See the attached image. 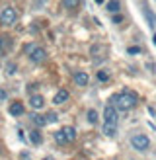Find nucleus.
I'll list each match as a JSON object with an SVG mask.
<instances>
[{"mask_svg":"<svg viewBox=\"0 0 156 160\" xmlns=\"http://www.w3.org/2000/svg\"><path fill=\"white\" fill-rule=\"evenodd\" d=\"M111 102L115 103V108H117V109H121V111H129V109H133V108L137 106V94H133V92H129V90H125V92H121V94L113 96Z\"/></svg>","mask_w":156,"mask_h":160,"instance_id":"f257e3e1","label":"nucleus"},{"mask_svg":"<svg viewBox=\"0 0 156 160\" xmlns=\"http://www.w3.org/2000/svg\"><path fill=\"white\" fill-rule=\"evenodd\" d=\"M131 145H133V148L135 150H146L148 147H150V139L146 137V135H143V133H137V135H133L131 137Z\"/></svg>","mask_w":156,"mask_h":160,"instance_id":"f03ea898","label":"nucleus"},{"mask_svg":"<svg viewBox=\"0 0 156 160\" xmlns=\"http://www.w3.org/2000/svg\"><path fill=\"white\" fill-rule=\"evenodd\" d=\"M27 51H29V61L31 62H43L47 59V53L43 47H37V45H29L27 47Z\"/></svg>","mask_w":156,"mask_h":160,"instance_id":"7ed1b4c3","label":"nucleus"},{"mask_svg":"<svg viewBox=\"0 0 156 160\" xmlns=\"http://www.w3.org/2000/svg\"><path fill=\"white\" fill-rule=\"evenodd\" d=\"M16 20H18V12H16V8H12V6L4 8L2 14H0V22L6 23V26H12Z\"/></svg>","mask_w":156,"mask_h":160,"instance_id":"20e7f679","label":"nucleus"},{"mask_svg":"<svg viewBox=\"0 0 156 160\" xmlns=\"http://www.w3.org/2000/svg\"><path fill=\"white\" fill-rule=\"evenodd\" d=\"M104 119H105V125H117V109H115L113 103H107L105 106Z\"/></svg>","mask_w":156,"mask_h":160,"instance_id":"39448f33","label":"nucleus"},{"mask_svg":"<svg viewBox=\"0 0 156 160\" xmlns=\"http://www.w3.org/2000/svg\"><path fill=\"white\" fill-rule=\"evenodd\" d=\"M88 74L84 72V70H76L74 72V82H76V86H88Z\"/></svg>","mask_w":156,"mask_h":160,"instance_id":"423d86ee","label":"nucleus"},{"mask_svg":"<svg viewBox=\"0 0 156 160\" xmlns=\"http://www.w3.org/2000/svg\"><path fill=\"white\" fill-rule=\"evenodd\" d=\"M68 98H70V94H68L66 90H59L57 94H55V98H53V103H57V106H62L65 102H68Z\"/></svg>","mask_w":156,"mask_h":160,"instance_id":"0eeeda50","label":"nucleus"},{"mask_svg":"<svg viewBox=\"0 0 156 160\" xmlns=\"http://www.w3.org/2000/svg\"><path fill=\"white\" fill-rule=\"evenodd\" d=\"M29 106L33 108V109H41L45 106V98H43V96H39V94H33V96H31V100H29Z\"/></svg>","mask_w":156,"mask_h":160,"instance_id":"6e6552de","label":"nucleus"},{"mask_svg":"<svg viewBox=\"0 0 156 160\" xmlns=\"http://www.w3.org/2000/svg\"><path fill=\"white\" fill-rule=\"evenodd\" d=\"M10 113H12L14 117H20V115L23 113V103H22V102H14V103H10Z\"/></svg>","mask_w":156,"mask_h":160,"instance_id":"1a4fd4ad","label":"nucleus"},{"mask_svg":"<svg viewBox=\"0 0 156 160\" xmlns=\"http://www.w3.org/2000/svg\"><path fill=\"white\" fill-rule=\"evenodd\" d=\"M107 10L111 14H117L121 10V2H119V0H109V2H107Z\"/></svg>","mask_w":156,"mask_h":160,"instance_id":"9d476101","label":"nucleus"},{"mask_svg":"<svg viewBox=\"0 0 156 160\" xmlns=\"http://www.w3.org/2000/svg\"><path fill=\"white\" fill-rule=\"evenodd\" d=\"M31 121H33L37 127H45V125H47L45 115H39V113H33V115H31Z\"/></svg>","mask_w":156,"mask_h":160,"instance_id":"9b49d317","label":"nucleus"},{"mask_svg":"<svg viewBox=\"0 0 156 160\" xmlns=\"http://www.w3.org/2000/svg\"><path fill=\"white\" fill-rule=\"evenodd\" d=\"M62 133H65V137H66L68 142H72V141L76 139V131L72 129V127H65V129H62Z\"/></svg>","mask_w":156,"mask_h":160,"instance_id":"f8f14e48","label":"nucleus"},{"mask_svg":"<svg viewBox=\"0 0 156 160\" xmlns=\"http://www.w3.org/2000/svg\"><path fill=\"white\" fill-rule=\"evenodd\" d=\"M29 141L31 142H33V145H41V133H39V131H31V135H29Z\"/></svg>","mask_w":156,"mask_h":160,"instance_id":"ddd939ff","label":"nucleus"},{"mask_svg":"<svg viewBox=\"0 0 156 160\" xmlns=\"http://www.w3.org/2000/svg\"><path fill=\"white\" fill-rule=\"evenodd\" d=\"M55 141L59 142V145H66V137H65V133H62V129L61 131H55Z\"/></svg>","mask_w":156,"mask_h":160,"instance_id":"4468645a","label":"nucleus"},{"mask_svg":"<svg viewBox=\"0 0 156 160\" xmlns=\"http://www.w3.org/2000/svg\"><path fill=\"white\" fill-rule=\"evenodd\" d=\"M62 4H65V8H68V10H74V8L80 6V0H62Z\"/></svg>","mask_w":156,"mask_h":160,"instance_id":"2eb2a0df","label":"nucleus"},{"mask_svg":"<svg viewBox=\"0 0 156 160\" xmlns=\"http://www.w3.org/2000/svg\"><path fill=\"white\" fill-rule=\"evenodd\" d=\"M104 133L107 135V137H113V135L117 133V125H105L104 123Z\"/></svg>","mask_w":156,"mask_h":160,"instance_id":"dca6fc26","label":"nucleus"},{"mask_svg":"<svg viewBox=\"0 0 156 160\" xmlns=\"http://www.w3.org/2000/svg\"><path fill=\"white\" fill-rule=\"evenodd\" d=\"M144 14H146V18H148V23H150V28H154V26H156V16L152 14V10L144 8Z\"/></svg>","mask_w":156,"mask_h":160,"instance_id":"f3484780","label":"nucleus"},{"mask_svg":"<svg viewBox=\"0 0 156 160\" xmlns=\"http://www.w3.org/2000/svg\"><path fill=\"white\" fill-rule=\"evenodd\" d=\"M88 121L90 123H98V111L96 109H88Z\"/></svg>","mask_w":156,"mask_h":160,"instance_id":"a211bd4d","label":"nucleus"},{"mask_svg":"<svg viewBox=\"0 0 156 160\" xmlns=\"http://www.w3.org/2000/svg\"><path fill=\"white\" fill-rule=\"evenodd\" d=\"M45 119H47V123H55L59 117H57V113H47V115H45Z\"/></svg>","mask_w":156,"mask_h":160,"instance_id":"6ab92c4d","label":"nucleus"},{"mask_svg":"<svg viewBox=\"0 0 156 160\" xmlns=\"http://www.w3.org/2000/svg\"><path fill=\"white\" fill-rule=\"evenodd\" d=\"M107 78H109V74L105 72V70H100V72H98V80H101V82H105Z\"/></svg>","mask_w":156,"mask_h":160,"instance_id":"aec40b11","label":"nucleus"},{"mask_svg":"<svg viewBox=\"0 0 156 160\" xmlns=\"http://www.w3.org/2000/svg\"><path fill=\"white\" fill-rule=\"evenodd\" d=\"M127 53H129V55H139V53H140V47H129Z\"/></svg>","mask_w":156,"mask_h":160,"instance_id":"412c9836","label":"nucleus"},{"mask_svg":"<svg viewBox=\"0 0 156 160\" xmlns=\"http://www.w3.org/2000/svg\"><path fill=\"white\" fill-rule=\"evenodd\" d=\"M8 98V94H6V90H2V88H0V100H6Z\"/></svg>","mask_w":156,"mask_h":160,"instance_id":"4be33fe9","label":"nucleus"},{"mask_svg":"<svg viewBox=\"0 0 156 160\" xmlns=\"http://www.w3.org/2000/svg\"><path fill=\"white\" fill-rule=\"evenodd\" d=\"M121 20H123L121 16H113V22H115V23H121Z\"/></svg>","mask_w":156,"mask_h":160,"instance_id":"5701e85b","label":"nucleus"},{"mask_svg":"<svg viewBox=\"0 0 156 160\" xmlns=\"http://www.w3.org/2000/svg\"><path fill=\"white\" fill-rule=\"evenodd\" d=\"M18 137H20V141H23V139H26V135H23V131H22V129L18 131Z\"/></svg>","mask_w":156,"mask_h":160,"instance_id":"b1692460","label":"nucleus"},{"mask_svg":"<svg viewBox=\"0 0 156 160\" xmlns=\"http://www.w3.org/2000/svg\"><path fill=\"white\" fill-rule=\"evenodd\" d=\"M2 45H4V41H2V37H0V49H2Z\"/></svg>","mask_w":156,"mask_h":160,"instance_id":"393cba45","label":"nucleus"},{"mask_svg":"<svg viewBox=\"0 0 156 160\" xmlns=\"http://www.w3.org/2000/svg\"><path fill=\"white\" fill-rule=\"evenodd\" d=\"M94 2H98V4H101V2H104V0H94Z\"/></svg>","mask_w":156,"mask_h":160,"instance_id":"a878e982","label":"nucleus"},{"mask_svg":"<svg viewBox=\"0 0 156 160\" xmlns=\"http://www.w3.org/2000/svg\"><path fill=\"white\" fill-rule=\"evenodd\" d=\"M152 39H154V45H156V35H154V37H152Z\"/></svg>","mask_w":156,"mask_h":160,"instance_id":"bb28decb","label":"nucleus"},{"mask_svg":"<svg viewBox=\"0 0 156 160\" xmlns=\"http://www.w3.org/2000/svg\"><path fill=\"white\" fill-rule=\"evenodd\" d=\"M45 160H53V158H45Z\"/></svg>","mask_w":156,"mask_h":160,"instance_id":"cd10ccee","label":"nucleus"}]
</instances>
